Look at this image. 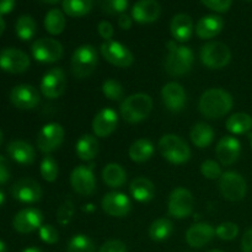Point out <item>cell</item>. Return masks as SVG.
<instances>
[{
  "instance_id": "603a6c76",
  "label": "cell",
  "mask_w": 252,
  "mask_h": 252,
  "mask_svg": "<svg viewBox=\"0 0 252 252\" xmlns=\"http://www.w3.org/2000/svg\"><path fill=\"white\" fill-rule=\"evenodd\" d=\"M216 236V229L208 223H198L189 226L186 233V241L191 248H203Z\"/></svg>"
},
{
  "instance_id": "f907efd6",
  "label": "cell",
  "mask_w": 252,
  "mask_h": 252,
  "mask_svg": "<svg viewBox=\"0 0 252 252\" xmlns=\"http://www.w3.org/2000/svg\"><path fill=\"white\" fill-rule=\"evenodd\" d=\"M132 24L133 19L129 15L126 14V12H123V14H121L120 16H118V25H120V27L122 30H129L130 27H132Z\"/></svg>"
},
{
  "instance_id": "e0dca14e",
  "label": "cell",
  "mask_w": 252,
  "mask_h": 252,
  "mask_svg": "<svg viewBox=\"0 0 252 252\" xmlns=\"http://www.w3.org/2000/svg\"><path fill=\"white\" fill-rule=\"evenodd\" d=\"M11 194L21 203H36L42 197V189L38 182L32 179H21L11 187Z\"/></svg>"
},
{
  "instance_id": "ab89813d",
  "label": "cell",
  "mask_w": 252,
  "mask_h": 252,
  "mask_svg": "<svg viewBox=\"0 0 252 252\" xmlns=\"http://www.w3.org/2000/svg\"><path fill=\"white\" fill-rule=\"evenodd\" d=\"M97 4L106 14L121 15L127 10L128 0H97Z\"/></svg>"
},
{
  "instance_id": "4316f807",
  "label": "cell",
  "mask_w": 252,
  "mask_h": 252,
  "mask_svg": "<svg viewBox=\"0 0 252 252\" xmlns=\"http://www.w3.org/2000/svg\"><path fill=\"white\" fill-rule=\"evenodd\" d=\"M130 194L133 198L140 203L152 201L155 196V186L147 177H137L130 182Z\"/></svg>"
},
{
  "instance_id": "7a4b0ae2",
  "label": "cell",
  "mask_w": 252,
  "mask_h": 252,
  "mask_svg": "<svg viewBox=\"0 0 252 252\" xmlns=\"http://www.w3.org/2000/svg\"><path fill=\"white\" fill-rule=\"evenodd\" d=\"M167 53L165 59V70L172 76L185 75L192 69L194 63L193 52L189 47L177 44L176 41L167 42Z\"/></svg>"
},
{
  "instance_id": "7bdbcfd3",
  "label": "cell",
  "mask_w": 252,
  "mask_h": 252,
  "mask_svg": "<svg viewBox=\"0 0 252 252\" xmlns=\"http://www.w3.org/2000/svg\"><path fill=\"white\" fill-rule=\"evenodd\" d=\"M201 172L206 179L209 180L220 179V176L223 175L220 165L214 160H206V161L202 162Z\"/></svg>"
},
{
  "instance_id": "8d00e7d4",
  "label": "cell",
  "mask_w": 252,
  "mask_h": 252,
  "mask_svg": "<svg viewBox=\"0 0 252 252\" xmlns=\"http://www.w3.org/2000/svg\"><path fill=\"white\" fill-rule=\"evenodd\" d=\"M68 252H96L94 241L84 234H76L69 240L66 246Z\"/></svg>"
},
{
  "instance_id": "ffe728a7",
  "label": "cell",
  "mask_w": 252,
  "mask_h": 252,
  "mask_svg": "<svg viewBox=\"0 0 252 252\" xmlns=\"http://www.w3.org/2000/svg\"><path fill=\"white\" fill-rule=\"evenodd\" d=\"M118 126L117 112L112 108H102L93 121V130L96 137L106 138L112 134Z\"/></svg>"
},
{
  "instance_id": "5bb4252c",
  "label": "cell",
  "mask_w": 252,
  "mask_h": 252,
  "mask_svg": "<svg viewBox=\"0 0 252 252\" xmlns=\"http://www.w3.org/2000/svg\"><path fill=\"white\" fill-rule=\"evenodd\" d=\"M30 66V58L25 52L17 48H5L0 51V68L11 74H21Z\"/></svg>"
},
{
  "instance_id": "b9f144b4",
  "label": "cell",
  "mask_w": 252,
  "mask_h": 252,
  "mask_svg": "<svg viewBox=\"0 0 252 252\" xmlns=\"http://www.w3.org/2000/svg\"><path fill=\"white\" fill-rule=\"evenodd\" d=\"M74 216V203L70 199H66L57 211V220L61 225L65 226L70 223L71 218Z\"/></svg>"
},
{
  "instance_id": "8fae6325",
  "label": "cell",
  "mask_w": 252,
  "mask_h": 252,
  "mask_svg": "<svg viewBox=\"0 0 252 252\" xmlns=\"http://www.w3.org/2000/svg\"><path fill=\"white\" fill-rule=\"evenodd\" d=\"M32 57L41 63H54L62 59L64 54L63 46L54 38H39L32 43Z\"/></svg>"
},
{
  "instance_id": "be15d7a7",
  "label": "cell",
  "mask_w": 252,
  "mask_h": 252,
  "mask_svg": "<svg viewBox=\"0 0 252 252\" xmlns=\"http://www.w3.org/2000/svg\"><path fill=\"white\" fill-rule=\"evenodd\" d=\"M181 252H189V251H181Z\"/></svg>"
},
{
  "instance_id": "11a10c76",
  "label": "cell",
  "mask_w": 252,
  "mask_h": 252,
  "mask_svg": "<svg viewBox=\"0 0 252 252\" xmlns=\"http://www.w3.org/2000/svg\"><path fill=\"white\" fill-rule=\"evenodd\" d=\"M4 203H5V194H4V192L0 189V207H1Z\"/></svg>"
},
{
  "instance_id": "836d02e7",
  "label": "cell",
  "mask_w": 252,
  "mask_h": 252,
  "mask_svg": "<svg viewBox=\"0 0 252 252\" xmlns=\"http://www.w3.org/2000/svg\"><path fill=\"white\" fill-rule=\"evenodd\" d=\"M65 16L64 12L59 9H52L49 10L44 17V27H46L47 32L53 36L61 34L65 29Z\"/></svg>"
},
{
  "instance_id": "52a82bcc",
  "label": "cell",
  "mask_w": 252,
  "mask_h": 252,
  "mask_svg": "<svg viewBox=\"0 0 252 252\" xmlns=\"http://www.w3.org/2000/svg\"><path fill=\"white\" fill-rule=\"evenodd\" d=\"M219 189L221 196L231 202L241 201L246 196V181L239 172L226 171L219 179Z\"/></svg>"
},
{
  "instance_id": "ee69618b",
  "label": "cell",
  "mask_w": 252,
  "mask_h": 252,
  "mask_svg": "<svg viewBox=\"0 0 252 252\" xmlns=\"http://www.w3.org/2000/svg\"><path fill=\"white\" fill-rule=\"evenodd\" d=\"M38 231L39 238H41V240L43 241V243L53 245V244H56L57 241L59 240L58 230H57L53 225H51V224H44V225H42L41 228L38 229Z\"/></svg>"
},
{
  "instance_id": "4dcf8cb0",
  "label": "cell",
  "mask_w": 252,
  "mask_h": 252,
  "mask_svg": "<svg viewBox=\"0 0 252 252\" xmlns=\"http://www.w3.org/2000/svg\"><path fill=\"white\" fill-rule=\"evenodd\" d=\"M155 147L150 140L138 139L129 147L128 154L132 161L145 162L154 155Z\"/></svg>"
},
{
  "instance_id": "30bf717a",
  "label": "cell",
  "mask_w": 252,
  "mask_h": 252,
  "mask_svg": "<svg viewBox=\"0 0 252 252\" xmlns=\"http://www.w3.org/2000/svg\"><path fill=\"white\" fill-rule=\"evenodd\" d=\"M100 51L108 63L118 68H128L134 62V57L129 48L121 42L113 41V39L103 42L100 47Z\"/></svg>"
},
{
  "instance_id": "60d3db41",
  "label": "cell",
  "mask_w": 252,
  "mask_h": 252,
  "mask_svg": "<svg viewBox=\"0 0 252 252\" xmlns=\"http://www.w3.org/2000/svg\"><path fill=\"white\" fill-rule=\"evenodd\" d=\"M239 234V226L235 223H231V221H225V223H221L220 225L217 226L216 229V235L219 239L225 241L234 240V239L238 236Z\"/></svg>"
},
{
  "instance_id": "e575fe53",
  "label": "cell",
  "mask_w": 252,
  "mask_h": 252,
  "mask_svg": "<svg viewBox=\"0 0 252 252\" xmlns=\"http://www.w3.org/2000/svg\"><path fill=\"white\" fill-rule=\"evenodd\" d=\"M174 231V224L170 219L159 218L149 226V236L154 241H164L171 236Z\"/></svg>"
},
{
  "instance_id": "f546056e",
  "label": "cell",
  "mask_w": 252,
  "mask_h": 252,
  "mask_svg": "<svg viewBox=\"0 0 252 252\" xmlns=\"http://www.w3.org/2000/svg\"><path fill=\"white\" fill-rule=\"evenodd\" d=\"M192 143L199 149L209 147L214 140V130L209 125L204 122L196 123L192 127L191 133H189Z\"/></svg>"
},
{
  "instance_id": "9a60e30c",
  "label": "cell",
  "mask_w": 252,
  "mask_h": 252,
  "mask_svg": "<svg viewBox=\"0 0 252 252\" xmlns=\"http://www.w3.org/2000/svg\"><path fill=\"white\" fill-rule=\"evenodd\" d=\"M10 101L20 110H33L39 103V94L34 86L20 84L10 91Z\"/></svg>"
},
{
  "instance_id": "277c9868",
  "label": "cell",
  "mask_w": 252,
  "mask_h": 252,
  "mask_svg": "<svg viewBox=\"0 0 252 252\" xmlns=\"http://www.w3.org/2000/svg\"><path fill=\"white\" fill-rule=\"evenodd\" d=\"M159 152L167 161L175 165L185 164L191 158V149L181 137L176 134H165L159 140Z\"/></svg>"
},
{
  "instance_id": "f5cc1de1",
  "label": "cell",
  "mask_w": 252,
  "mask_h": 252,
  "mask_svg": "<svg viewBox=\"0 0 252 252\" xmlns=\"http://www.w3.org/2000/svg\"><path fill=\"white\" fill-rule=\"evenodd\" d=\"M4 30H5V21L4 19H2L1 15H0V36L4 33Z\"/></svg>"
},
{
  "instance_id": "1f68e13d",
  "label": "cell",
  "mask_w": 252,
  "mask_h": 252,
  "mask_svg": "<svg viewBox=\"0 0 252 252\" xmlns=\"http://www.w3.org/2000/svg\"><path fill=\"white\" fill-rule=\"evenodd\" d=\"M226 129L233 134H244L252 129V117L245 112L231 115L226 120Z\"/></svg>"
},
{
  "instance_id": "2e32d148",
  "label": "cell",
  "mask_w": 252,
  "mask_h": 252,
  "mask_svg": "<svg viewBox=\"0 0 252 252\" xmlns=\"http://www.w3.org/2000/svg\"><path fill=\"white\" fill-rule=\"evenodd\" d=\"M43 214L37 208H25L15 216L12 226L20 234H30L42 226Z\"/></svg>"
},
{
  "instance_id": "d6986e66",
  "label": "cell",
  "mask_w": 252,
  "mask_h": 252,
  "mask_svg": "<svg viewBox=\"0 0 252 252\" xmlns=\"http://www.w3.org/2000/svg\"><path fill=\"white\" fill-rule=\"evenodd\" d=\"M161 98L165 107L171 112H180L186 105V91L179 83H167L161 90Z\"/></svg>"
},
{
  "instance_id": "d590c367",
  "label": "cell",
  "mask_w": 252,
  "mask_h": 252,
  "mask_svg": "<svg viewBox=\"0 0 252 252\" xmlns=\"http://www.w3.org/2000/svg\"><path fill=\"white\" fill-rule=\"evenodd\" d=\"M15 31L21 41H30L34 37L37 32V24L34 19L30 15H22L17 19L15 25Z\"/></svg>"
},
{
  "instance_id": "9c48e42d",
  "label": "cell",
  "mask_w": 252,
  "mask_h": 252,
  "mask_svg": "<svg viewBox=\"0 0 252 252\" xmlns=\"http://www.w3.org/2000/svg\"><path fill=\"white\" fill-rule=\"evenodd\" d=\"M64 128L59 123H47L37 135V147L44 154H51L61 148L64 142Z\"/></svg>"
},
{
  "instance_id": "6f0895ef",
  "label": "cell",
  "mask_w": 252,
  "mask_h": 252,
  "mask_svg": "<svg viewBox=\"0 0 252 252\" xmlns=\"http://www.w3.org/2000/svg\"><path fill=\"white\" fill-rule=\"evenodd\" d=\"M0 252H6V245L1 240H0Z\"/></svg>"
},
{
  "instance_id": "74e56055",
  "label": "cell",
  "mask_w": 252,
  "mask_h": 252,
  "mask_svg": "<svg viewBox=\"0 0 252 252\" xmlns=\"http://www.w3.org/2000/svg\"><path fill=\"white\" fill-rule=\"evenodd\" d=\"M39 171H41V176L43 177L44 181L47 182H54L58 177V164H57L56 159L51 155H46L43 160L41 161V166H39Z\"/></svg>"
},
{
  "instance_id": "7dc6e473",
  "label": "cell",
  "mask_w": 252,
  "mask_h": 252,
  "mask_svg": "<svg viewBox=\"0 0 252 252\" xmlns=\"http://www.w3.org/2000/svg\"><path fill=\"white\" fill-rule=\"evenodd\" d=\"M97 31L98 34H100L105 41H110L113 37V33H115V30H113V26L111 25V22L106 21V20H103V21H101L100 24H98Z\"/></svg>"
},
{
  "instance_id": "6125c7cd",
  "label": "cell",
  "mask_w": 252,
  "mask_h": 252,
  "mask_svg": "<svg viewBox=\"0 0 252 252\" xmlns=\"http://www.w3.org/2000/svg\"><path fill=\"white\" fill-rule=\"evenodd\" d=\"M245 1H252V0H245Z\"/></svg>"
},
{
  "instance_id": "8992f818",
  "label": "cell",
  "mask_w": 252,
  "mask_h": 252,
  "mask_svg": "<svg viewBox=\"0 0 252 252\" xmlns=\"http://www.w3.org/2000/svg\"><path fill=\"white\" fill-rule=\"evenodd\" d=\"M201 62L209 69H221L229 64L231 52L223 42H208L199 52Z\"/></svg>"
},
{
  "instance_id": "4fadbf2b",
  "label": "cell",
  "mask_w": 252,
  "mask_h": 252,
  "mask_svg": "<svg viewBox=\"0 0 252 252\" xmlns=\"http://www.w3.org/2000/svg\"><path fill=\"white\" fill-rule=\"evenodd\" d=\"M94 165H79L71 171L70 185L76 193L81 196H91L96 189V180L94 175Z\"/></svg>"
},
{
  "instance_id": "c3c4849f",
  "label": "cell",
  "mask_w": 252,
  "mask_h": 252,
  "mask_svg": "<svg viewBox=\"0 0 252 252\" xmlns=\"http://www.w3.org/2000/svg\"><path fill=\"white\" fill-rule=\"evenodd\" d=\"M10 179V167L6 158L0 155V185H4Z\"/></svg>"
},
{
  "instance_id": "ba28073f",
  "label": "cell",
  "mask_w": 252,
  "mask_h": 252,
  "mask_svg": "<svg viewBox=\"0 0 252 252\" xmlns=\"http://www.w3.org/2000/svg\"><path fill=\"white\" fill-rule=\"evenodd\" d=\"M193 194L185 187H177L170 193L167 201V211L171 217L176 219H184L191 216L193 211Z\"/></svg>"
},
{
  "instance_id": "d4e9b609",
  "label": "cell",
  "mask_w": 252,
  "mask_h": 252,
  "mask_svg": "<svg viewBox=\"0 0 252 252\" xmlns=\"http://www.w3.org/2000/svg\"><path fill=\"white\" fill-rule=\"evenodd\" d=\"M9 157L20 165H31L36 160L33 147L24 140H12L6 148Z\"/></svg>"
},
{
  "instance_id": "7c38bea8",
  "label": "cell",
  "mask_w": 252,
  "mask_h": 252,
  "mask_svg": "<svg viewBox=\"0 0 252 252\" xmlns=\"http://www.w3.org/2000/svg\"><path fill=\"white\" fill-rule=\"evenodd\" d=\"M39 89L44 97L51 100L61 97L66 89V76L63 69L53 68L47 71L42 78Z\"/></svg>"
},
{
  "instance_id": "cb8c5ba5",
  "label": "cell",
  "mask_w": 252,
  "mask_h": 252,
  "mask_svg": "<svg viewBox=\"0 0 252 252\" xmlns=\"http://www.w3.org/2000/svg\"><path fill=\"white\" fill-rule=\"evenodd\" d=\"M170 31L176 42H187L194 31L193 20L187 14H177L172 17L170 24Z\"/></svg>"
},
{
  "instance_id": "db71d44e",
  "label": "cell",
  "mask_w": 252,
  "mask_h": 252,
  "mask_svg": "<svg viewBox=\"0 0 252 252\" xmlns=\"http://www.w3.org/2000/svg\"><path fill=\"white\" fill-rule=\"evenodd\" d=\"M22 252H43V251L38 248H27V249H25Z\"/></svg>"
},
{
  "instance_id": "83f0119b",
  "label": "cell",
  "mask_w": 252,
  "mask_h": 252,
  "mask_svg": "<svg viewBox=\"0 0 252 252\" xmlns=\"http://www.w3.org/2000/svg\"><path fill=\"white\" fill-rule=\"evenodd\" d=\"M75 153L83 161H91L98 154L97 139L91 134H83L76 142Z\"/></svg>"
},
{
  "instance_id": "91938a15",
  "label": "cell",
  "mask_w": 252,
  "mask_h": 252,
  "mask_svg": "<svg viewBox=\"0 0 252 252\" xmlns=\"http://www.w3.org/2000/svg\"><path fill=\"white\" fill-rule=\"evenodd\" d=\"M208 252H224V251L218 250V249H214V250H211V251H208Z\"/></svg>"
},
{
  "instance_id": "94428289",
  "label": "cell",
  "mask_w": 252,
  "mask_h": 252,
  "mask_svg": "<svg viewBox=\"0 0 252 252\" xmlns=\"http://www.w3.org/2000/svg\"><path fill=\"white\" fill-rule=\"evenodd\" d=\"M250 139H251V147H252V134H251V138H250Z\"/></svg>"
},
{
  "instance_id": "f35d334b",
  "label": "cell",
  "mask_w": 252,
  "mask_h": 252,
  "mask_svg": "<svg viewBox=\"0 0 252 252\" xmlns=\"http://www.w3.org/2000/svg\"><path fill=\"white\" fill-rule=\"evenodd\" d=\"M102 93L111 101H121L125 97V89L122 84L115 79H107L103 81Z\"/></svg>"
},
{
  "instance_id": "484cf974",
  "label": "cell",
  "mask_w": 252,
  "mask_h": 252,
  "mask_svg": "<svg viewBox=\"0 0 252 252\" xmlns=\"http://www.w3.org/2000/svg\"><path fill=\"white\" fill-rule=\"evenodd\" d=\"M224 27V20L219 15H207L196 24V34L202 39H211L218 36Z\"/></svg>"
},
{
  "instance_id": "6da1fadb",
  "label": "cell",
  "mask_w": 252,
  "mask_h": 252,
  "mask_svg": "<svg viewBox=\"0 0 252 252\" xmlns=\"http://www.w3.org/2000/svg\"><path fill=\"white\" fill-rule=\"evenodd\" d=\"M233 96L223 89H209L202 94L198 102L199 112L209 120H219L233 108Z\"/></svg>"
},
{
  "instance_id": "3957f363",
  "label": "cell",
  "mask_w": 252,
  "mask_h": 252,
  "mask_svg": "<svg viewBox=\"0 0 252 252\" xmlns=\"http://www.w3.org/2000/svg\"><path fill=\"white\" fill-rule=\"evenodd\" d=\"M153 110V100L147 94H133L121 103V116L128 123H139L148 118Z\"/></svg>"
},
{
  "instance_id": "44dd1931",
  "label": "cell",
  "mask_w": 252,
  "mask_h": 252,
  "mask_svg": "<svg viewBox=\"0 0 252 252\" xmlns=\"http://www.w3.org/2000/svg\"><path fill=\"white\" fill-rule=\"evenodd\" d=\"M241 153V144L235 137L225 135L218 142L216 148V154L218 160L224 166L233 165L239 159Z\"/></svg>"
},
{
  "instance_id": "ac0fdd59",
  "label": "cell",
  "mask_w": 252,
  "mask_h": 252,
  "mask_svg": "<svg viewBox=\"0 0 252 252\" xmlns=\"http://www.w3.org/2000/svg\"><path fill=\"white\" fill-rule=\"evenodd\" d=\"M103 212L111 217L122 218L126 217L132 209L130 199L122 192H110L106 193L101 202Z\"/></svg>"
},
{
  "instance_id": "7402d4cb",
  "label": "cell",
  "mask_w": 252,
  "mask_h": 252,
  "mask_svg": "<svg viewBox=\"0 0 252 252\" xmlns=\"http://www.w3.org/2000/svg\"><path fill=\"white\" fill-rule=\"evenodd\" d=\"M161 6L157 0H139L132 7V19L138 24H152L160 17Z\"/></svg>"
},
{
  "instance_id": "9f6ffc18",
  "label": "cell",
  "mask_w": 252,
  "mask_h": 252,
  "mask_svg": "<svg viewBox=\"0 0 252 252\" xmlns=\"http://www.w3.org/2000/svg\"><path fill=\"white\" fill-rule=\"evenodd\" d=\"M42 2H46V4H51V5H53V4H57V2H59L61 1V0H41Z\"/></svg>"
},
{
  "instance_id": "d6a6232c",
  "label": "cell",
  "mask_w": 252,
  "mask_h": 252,
  "mask_svg": "<svg viewBox=\"0 0 252 252\" xmlns=\"http://www.w3.org/2000/svg\"><path fill=\"white\" fill-rule=\"evenodd\" d=\"M63 11L70 17H83L94 7V0H63Z\"/></svg>"
},
{
  "instance_id": "5b68a950",
  "label": "cell",
  "mask_w": 252,
  "mask_h": 252,
  "mask_svg": "<svg viewBox=\"0 0 252 252\" xmlns=\"http://www.w3.org/2000/svg\"><path fill=\"white\" fill-rule=\"evenodd\" d=\"M98 64L97 51L91 44H83L71 56V73L75 78L85 79L95 71Z\"/></svg>"
},
{
  "instance_id": "681fc988",
  "label": "cell",
  "mask_w": 252,
  "mask_h": 252,
  "mask_svg": "<svg viewBox=\"0 0 252 252\" xmlns=\"http://www.w3.org/2000/svg\"><path fill=\"white\" fill-rule=\"evenodd\" d=\"M241 249H243V252H252V229H249L243 235Z\"/></svg>"
},
{
  "instance_id": "680465c9",
  "label": "cell",
  "mask_w": 252,
  "mask_h": 252,
  "mask_svg": "<svg viewBox=\"0 0 252 252\" xmlns=\"http://www.w3.org/2000/svg\"><path fill=\"white\" fill-rule=\"evenodd\" d=\"M1 143H2V132L1 129H0V145H1Z\"/></svg>"
},
{
  "instance_id": "816d5d0a",
  "label": "cell",
  "mask_w": 252,
  "mask_h": 252,
  "mask_svg": "<svg viewBox=\"0 0 252 252\" xmlns=\"http://www.w3.org/2000/svg\"><path fill=\"white\" fill-rule=\"evenodd\" d=\"M15 7V0H0V15H6Z\"/></svg>"
},
{
  "instance_id": "f1b7e54d",
  "label": "cell",
  "mask_w": 252,
  "mask_h": 252,
  "mask_svg": "<svg viewBox=\"0 0 252 252\" xmlns=\"http://www.w3.org/2000/svg\"><path fill=\"white\" fill-rule=\"evenodd\" d=\"M103 182L111 189H120L127 181V172L120 164L111 162L102 170Z\"/></svg>"
},
{
  "instance_id": "bcb514c9",
  "label": "cell",
  "mask_w": 252,
  "mask_h": 252,
  "mask_svg": "<svg viewBox=\"0 0 252 252\" xmlns=\"http://www.w3.org/2000/svg\"><path fill=\"white\" fill-rule=\"evenodd\" d=\"M98 252H127V246L121 240H108L100 248Z\"/></svg>"
},
{
  "instance_id": "f6af8a7d",
  "label": "cell",
  "mask_w": 252,
  "mask_h": 252,
  "mask_svg": "<svg viewBox=\"0 0 252 252\" xmlns=\"http://www.w3.org/2000/svg\"><path fill=\"white\" fill-rule=\"evenodd\" d=\"M201 2L216 12H226L230 9L233 0H201Z\"/></svg>"
}]
</instances>
